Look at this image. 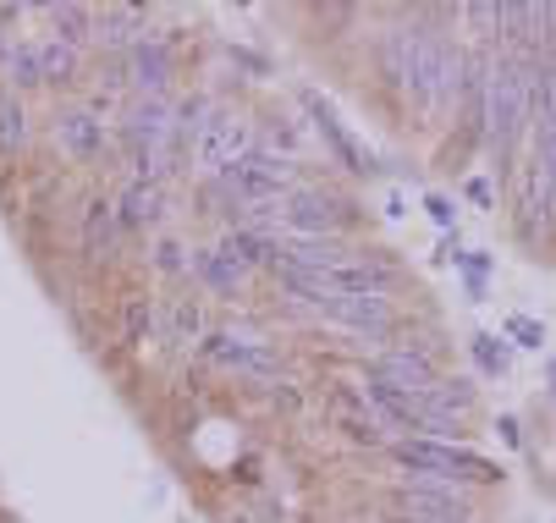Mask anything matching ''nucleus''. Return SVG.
<instances>
[{"label": "nucleus", "mask_w": 556, "mask_h": 523, "mask_svg": "<svg viewBox=\"0 0 556 523\" xmlns=\"http://www.w3.org/2000/svg\"><path fill=\"white\" fill-rule=\"evenodd\" d=\"M199 358L204 363H220V369H237L249 381H281V353L260 336H237V331H210L199 342Z\"/></svg>", "instance_id": "nucleus-7"}, {"label": "nucleus", "mask_w": 556, "mask_h": 523, "mask_svg": "<svg viewBox=\"0 0 556 523\" xmlns=\"http://www.w3.org/2000/svg\"><path fill=\"white\" fill-rule=\"evenodd\" d=\"M298 100L308 105V116H314V132H320V143L331 149V161H337L348 177H375V155H364V143H358V138H353V132L337 122V111H331L320 94H314V89H303Z\"/></svg>", "instance_id": "nucleus-10"}, {"label": "nucleus", "mask_w": 556, "mask_h": 523, "mask_svg": "<svg viewBox=\"0 0 556 523\" xmlns=\"http://www.w3.org/2000/svg\"><path fill=\"white\" fill-rule=\"evenodd\" d=\"M386 458L403 469V480H441V485H496L502 469L457 441H391Z\"/></svg>", "instance_id": "nucleus-1"}, {"label": "nucleus", "mask_w": 556, "mask_h": 523, "mask_svg": "<svg viewBox=\"0 0 556 523\" xmlns=\"http://www.w3.org/2000/svg\"><path fill=\"white\" fill-rule=\"evenodd\" d=\"M188 276H193L210 297H243V286H249V270H237L220 248H193V254H188Z\"/></svg>", "instance_id": "nucleus-14"}, {"label": "nucleus", "mask_w": 556, "mask_h": 523, "mask_svg": "<svg viewBox=\"0 0 556 523\" xmlns=\"http://www.w3.org/2000/svg\"><path fill=\"white\" fill-rule=\"evenodd\" d=\"M457 259V270H463V286H468V297H485V276H491V259L485 254H452Z\"/></svg>", "instance_id": "nucleus-25"}, {"label": "nucleus", "mask_w": 556, "mask_h": 523, "mask_svg": "<svg viewBox=\"0 0 556 523\" xmlns=\"http://www.w3.org/2000/svg\"><path fill=\"white\" fill-rule=\"evenodd\" d=\"M468 199L480 204V209H491V182H485V177H473V182H468Z\"/></svg>", "instance_id": "nucleus-29"}, {"label": "nucleus", "mask_w": 556, "mask_h": 523, "mask_svg": "<svg viewBox=\"0 0 556 523\" xmlns=\"http://www.w3.org/2000/svg\"><path fill=\"white\" fill-rule=\"evenodd\" d=\"M425 209H430V220H435V227H452V220H457L452 199H441V193H430V199H425Z\"/></svg>", "instance_id": "nucleus-28"}, {"label": "nucleus", "mask_w": 556, "mask_h": 523, "mask_svg": "<svg viewBox=\"0 0 556 523\" xmlns=\"http://www.w3.org/2000/svg\"><path fill=\"white\" fill-rule=\"evenodd\" d=\"M28 149V111H23V94H12L0 84V161H17Z\"/></svg>", "instance_id": "nucleus-18"}, {"label": "nucleus", "mask_w": 556, "mask_h": 523, "mask_svg": "<svg viewBox=\"0 0 556 523\" xmlns=\"http://www.w3.org/2000/svg\"><path fill=\"white\" fill-rule=\"evenodd\" d=\"M468 347H473V363H480L485 375H507V369H513V353H507L502 336H473Z\"/></svg>", "instance_id": "nucleus-24"}, {"label": "nucleus", "mask_w": 556, "mask_h": 523, "mask_svg": "<svg viewBox=\"0 0 556 523\" xmlns=\"http://www.w3.org/2000/svg\"><path fill=\"white\" fill-rule=\"evenodd\" d=\"M534 166L551 177L556 188V127H534Z\"/></svg>", "instance_id": "nucleus-26"}, {"label": "nucleus", "mask_w": 556, "mask_h": 523, "mask_svg": "<svg viewBox=\"0 0 556 523\" xmlns=\"http://www.w3.org/2000/svg\"><path fill=\"white\" fill-rule=\"evenodd\" d=\"M0 84H7L12 94L45 89V84H39V39H12V44H7V55H0Z\"/></svg>", "instance_id": "nucleus-17"}, {"label": "nucleus", "mask_w": 556, "mask_h": 523, "mask_svg": "<svg viewBox=\"0 0 556 523\" xmlns=\"http://www.w3.org/2000/svg\"><path fill=\"white\" fill-rule=\"evenodd\" d=\"M116 243H122L116 204H111V199H89V204H84V254H89V259H111Z\"/></svg>", "instance_id": "nucleus-16"}, {"label": "nucleus", "mask_w": 556, "mask_h": 523, "mask_svg": "<svg viewBox=\"0 0 556 523\" xmlns=\"http://www.w3.org/2000/svg\"><path fill=\"white\" fill-rule=\"evenodd\" d=\"M39 12L55 23V39L72 50H84L94 39V7H39Z\"/></svg>", "instance_id": "nucleus-20"}, {"label": "nucleus", "mask_w": 556, "mask_h": 523, "mask_svg": "<svg viewBox=\"0 0 556 523\" xmlns=\"http://www.w3.org/2000/svg\"><path fill=\"white\" fill-rule=\"evenodd\" d=\"M111 204H116L122 232H149V227H161V220H166V188H161V182L127 177V188H122Z\"/></svg>", "instance_id": "nucleus-13"}, {"label": "nucleus", "mask_w": 556, "mask_h": 523, "mask_svg": "<svg viewBox=\"0 0 556 523\" xmlns=\"http://www.w3.org/2000/svg\"><path fill=\"white\" fill-rule=\"evenodd\" d=\"M50 138L61 143V155L72 161V166H94V161H105L111 155V127L100 122V116H89V111H55V122H50Z\"/></svg>", "instance_id": "nucleus-8"}, {"label": "nucleus", "mask_w": 556, "mask_h": 523, "mask_svg": "<svg viewBox=\"0 0 556 523\" xmlns=\"http://www.w3.org/2000/svg\"><path fill=\"white\" fill-rule=\"evenodd\" d=\"M188 254H193V243L161 232V238L149 243V270H154V276H166V281H182V276H188Z\"/></svg>", "instance_id": "nucleus-21"}, {"label": "nucleus", "mask_w": 556, "mask_h": 523, "mask_svg": "<svg viewBox=\"0 0 556 523\" xmlns=\"http://www.w3.org/2000/svg\"><path fill=\"white\" fill-rule=\"evenodd\" d=\"M314 315H326L331 326H342L353 336H369V342H386V347H391V331H396L391 297H326Z\"/></svg>", "instance_id": "nucleus-9"}, {"label": "nucleus", "mask_w": 556, "mask_h": 523, "mask_svg": "<svg viewBox=\"0 0 556 523\" xmlns=\"http://www.w3.org/2000/svg\"><path fill=\"white\" fill-rule=\"evenodd\" d=\"M143 34H149V17L138 7H105V12H94V44L111 50V61L127 55Z\"/></svg>", "instance_id": "nucleus-15"}, {"label": "nucleus", "mask_w": 556, "mask_h": 523, "mask_svg": "<svg viewBox=\"0 0 556 523\" xmlns=\"http://www.w3.org/2000/svg\"><path fill=\"white\" fill-rule=\"evenodd\" d=\"M358 204L353 199H342L337 188H314V182H303V188H292L287 199H281V232L287 238H342L348 243V232L358 227Z\"/></svg>", "instance_id": "nucleus-3"}, {"label": "nucleus", "mask_w": 556, "mask_h": 523, "mask_svg": "<svg viewBox=\"0 0 556 523\" xmlns=\"http://www.w3.org/2000/svg\"><path fill=\"white\" fill-rule=\"evenodd\" d=\"M215 248H220L237 270H249V276H254V270H270V276L281 270V238H276V232H260V227H231Z\"/></svg>", "instance_id": "nucleus-12"}, {"label": "nucleus", "mask_w": 556, "mask_h": 523, "mask_svg": "<svg viewBox=\"0 0 556 523\" xmlns=\"http://www.w3.org/2000/svg\"><path fill=\"white\" fill-rule=\"evenodd\" d=\"M507 336H518V347H545V326L529 320V315H513L507 320Z\"/></svg>", "instance_id": "nucleus-27"}, {"label": "nucleus", "mask_w": 556, "mask_h": 523, "mask_svg": "<svg viewBox=\"0 0 556 523\" xmlns=\"http://www.w3.org/2000/svg\"><path fill=\"white\" fill-rule=\"evenodd\" d=\"M331 424H337L353 446H386V424L375 419V408L364 403V392L348 386V381H337V392H331Z\"/></svg>", "instance_id": "nucleus-11"}, {"label": "nucleus", "mask_w": 556, "mask_h": 523, "mask_svg": "<svg viewBox=\"0 0 556 523\" xmlns=\"http://www.w3.org/2000/svg\"><path fill=\"white\" fill-rule=\"evenodd\" d=\"M529 132V72L523 61L491 50V84H485V143L496 149V161H507L518 138Z\"/></svg>", "instance_id": "nucleus-2"}, {"label": "nucleus", "mask_w": 556, "mask_h": 523, "mask_svg": "<svg viewBox=\"0 0 556 523\" xmlns=\"http://www.w3.org/2000/svg\"><path fill=\"white\" fill-rule=\"evenodd\" d=\"M364 375H375V381H386L396 392H408V397H425L441 381V358L430 347H419V342H391V347L369 353Z\"/></svg>", "instance_id": "nucleus-6"}, {"label": "nucleus", "mask_w": 556, "mask_h": 523, "mask_svg": "<svg viewBox=\"0 0 556 523\" xmlns=\"http://www.w3.org/2000/svg\"><path fill=\"white\" fill-rule=\"evenodd\" d=\"M204 309H199V297H177V309H172V342H204Z\"/></svg>", "instance_id": "nucleus-23"}, {"label": "nucleus", "mask_w": 556, "mask_h": 523, "mask_svg": "<svg viewBox=\"0 0 556 523\" xmlns=\"http://www.w3.org/2000/svg\"><path fill=\"white\" fill-rule=\"evenodd\" d=\"M77 72H84V55L61 39H39V84L45 89H61V84H77Z\"/></svg>", "instance_id": "nucleus-19"}, {"label": "nucleus", "mask_w": 556, "mask_h": 523, "mask_svg": "<svg viewBox=\"0 0 556 523\" xmlns=\"http://www.w3.org/2000/svg\"><path fill=\"white\" fill-rule=\"evenodd\" d=\"M149 336H154V297L132 292L127 304H122V342L127 347H143Z\"/></svg>", "instance_id": "nucleus-22"}, {"label": "nucleus", "mask_w": 556, "mask_h": 523, "mask_svg": "<svg viewBox=\"0 0 556 523\" xmlns=\"http://www.w3.org/2000/svg\"><path fill=\"white\" fill-rule=\"evenodd\" d=\"M122 66V84L138 94V100H172V84H177V44L166 34H143L127 55H116Z\"/></svg>", "instance_id": "nucleus-4"}, {"label": "nucleus", "mask_w": 556, "mask_h": 523, "mask_svg": "<svg viewBox=\"0 0 556 523\" xmlns=\"http://www.w3.org/2000/svg\"><path fill=\"white\" fill-rule=\"evenodd\" d=\"M496 435H502L507 446H518V419H513V413H502V419H496Z\"/></svg>", "instance_id": "nucleus-30"}, {"label": "nucleus", "mask_w": 556, "mask_h": 523, "mask_svg": "<svg viewBox=\"0 0 556 523\" xmlns=\"http://www.w3.org/2000/svg\"><path fill=\"white\" fill-rule=\"evenodd\" d=\"M249 149H260V132H254L249 116L210 111V122H204V132H199V143H193V166H199L204 177H220L226 166L243 161Z\"/></svg>", "instance_id": "nucleus-5"}]
</instances>
